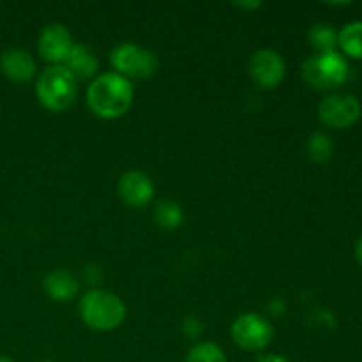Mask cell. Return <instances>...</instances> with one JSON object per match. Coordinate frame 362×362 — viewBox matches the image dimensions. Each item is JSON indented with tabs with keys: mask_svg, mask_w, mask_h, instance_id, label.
I'll use <instances>...</instances> for the list:
<instances>
[{
	"mask_svg": "<svg viewBox=\"0 0 362 362\" xmlns=\"http://www.w3.org/2000/svg\"><path fill=\"white\" fill-rule=\"evenodd\" d=\"M356 258H357V262L362 265V235L357 239V243H356Z\"/></svg>",
	"mask_w": 362,
	"mask_h": 362,
	"instance_id": "obj_22",
	"label": "cell"
},
{
	"mask_svg": "<svg viewBox=\"0 0 362 362\" xmlns=\"http://www.w3.org/2000/svg\"><path fill=\"white\" fill-rule=\"evenodd\" d=\"M202 329H204L202 327V322L194 317H187L182 324V331L186 332L189 338H198L202 332Z\"/></svg>",
	"mask_w": 362,
	"mask_h": 362,
	"instance_id": "obj_19",
	"label": "cell"
},
{
	"mask_svg": "<svg viewBox=\"0 0 362 362\" xmlns=\"http://www.w3.org/2000/svg\"><path fill=\"white\" fill-rule=\"evenodd\" d=\"M308 41H310V45L313 46L318 53L336 52V46H338V34H336L334 28H332L331 25L318 23L310 28V32H308Z\"/></svg>",
	"mask_w": 362,
	"mask_h": 362,
	"instance_id": "obj_16",
	"label": "cell"
},
{
	"mask_svg": "<svg viewBox=\"0 0 362 362\" xmlns=\"http://www.w3.org/2000/svg\"><path fill=\"white\" fill-rule=\"evenodd\" d=\"M78 81L64 66H49L35 81V95L49 112H66L74 105Z\"/></svg>",
	"mask_w": 362,
	"mask_h": 362,
	"instance_id": "obj_3",
	"label": "cell"
},
{
	"mask_svg": "<svg viewBox=\"0 0 362 362\" xmlns=\"http://www.w3.org/2000/svg\"><path fill=\"white\" fill-rule=\"evenodd\" d=\"M110 62L113 66V73L127 78H138L145 80L156 74L159 67V60L151 49H145L134 42H122L117 45L110 53Z\"/></svg>",
	"mask_w": 362,
	"mask_h": 362,
	"instance_id": "obj_5",
	"label": "cell"
},
{
	"mask_svg": "<svg viewBox=\"0 0 362 362\" xmlns=\"http://www.w3.org/2000/svg\"><path fill=\"white\" fill-rule=\"evenodd\" d=\"M184 362H226L225 350L212 341H204L194 345L187 352Z\"/></svg>",
	"mask_w": 362,
	"mask_h": 362,
	"instance_id": "obj_18",
	"label": "cell"
},
{
	"mask_svg": "<svg viewBox=\"0 0 362 362\" xmlns=\"http://www.w3.org/2000/svg\"><path fill=\"white\" fill-rule=\"evenodd\" d=\"M235 7H240V9H247V11H257L258 7H262V2H237L233 4Z\"/></svg>",
	"mask_w": 362,
	"mask_h": 362,
	"instance_id": "obj_20",
	"label": "cell"
},
{
	"mask_svg": "<svg viewBox=\"0 0 362 362\" xmlns=\"http://www.w3.org/2000/svg\"><path fill=\"white\" fill-rule=\"evenodd\" d=\"M78 310L83 324L98 332L115 331L126 318V304L122 303V299L101 288H94L85 293Z\"/></svg>",
	"mask_w": 362,
	"mask_h": 362,
	"instance_id": "obj_2",
	"label": "cell"
},
{
	"mask_svg": "<svg viewBox=\"0 0 362 362\" xmlns=\"http://www.w3.org/2000/svg\"><path fill=\"white\" fill-rule=\"evenodd\" d=\"M134 87L117 73L98 74L87 88V105L95 117L105 120L120 119L133 105Z\"/></svg>",
	"mask_w": 362,
	"mask_h": 362,
	"instance_id": "obj_1",
	"label": "cell"
},
{
	"mask_svg": "<svg viewBox=\"0 0 362 362\" xmlns=\"http://www.w3.org/2000/svg\"><path fill=\"white\" fill-rule=\"evenodd\" d=\"M300 74L308 87L315 90H332L349 80L350 67L339 52L317 53L304 60Z\"/></svg>",
	"mask_w": 362,
	"mask_h": 362,
	"instance_id": "obj_4",
	"label": "cell"
},
{
	"mask_svg": "<svg viewBox=\"0 0 362 362\" xmlns=\"http://www.w3.org/2000/svg\"><path fill=\"white\" fill-rule=\"evenodd\" d=\"M74 46L69 30L60 23H49L41 30L37 41V52L42 60L52 66H62Z\"/></svg>",
	"mask_w": 362,
	"mask_h": 362,
	"instance_id": "obj_9",
	"label": "cell"
},
{
	"mask_svg": "<svg viewBox=\"0 0 362 362\" xmlns=\"http://www.w3.org/2000/svg\"><path fill=\"white\" fill-rule=\"evenodd\" d=\"M62 66L73 74L76 81L94 78L99 69L98 57H95V53L92 52L90 48H87L85 45H74Z\"/></svg>",
	"mask_w": 362,
	"mask_h": 362,
	"instance_id": "obj_13",
	"label": "cell"
},
{
	"mask_svg": "<svg viewBox=\"0 0 362 362\" xmlns=\"http://www.w3.org/2000/svg\"><path fill=\"white\" fill-rule=\"evenodd\" d=\"M258 362H288L285 359V357H281V356H276V354H271V356H265V357H262L260 361Z\"/></svg>",
	"mask_w": 362,
	"mask_h": 362,
	"instance_id": "obj_21",
	"label": "cell"
},
{
	"mask_svg": "<svg viewBox=\"0 0 362 362\" xmlns=\"http://www.w3.org/2000/svg\"><path fill=\"white\" fill-rule=\"evenodd\" d=\"M117 189H119V197L122 198L124 204L134 209L147 207L156 193L152 179L140 170H129L124 173L119 179Z\"/></svg>",
	"mask_w": 362,
	"mask_h": 362,
	"instance_id": "obj_10",
	"label": "cell"
},
{
	"mask_svg": "<svg viewBox=\"0 0 362 362\" xmlns=\"http://www.w3.org/2000/svg\"><path fill=\"white\" fill-rule=\"evenodd\" d=\"M338 46L350 59L362 60V21H352L339 30Z\"/></svg>",
	"mask_w": 362,
	"mask_h": 362,
	"instance_id": "obj_14",
	"label": "cell"
},
{
	"mask_svg": "<svg viewBox=\"0 0 362 362\" xmlns=\"http://www.w3.org/2000/svg\"><path fill=\"white\" fill-rule=\"evenodd\" d=\"M285 60L274 49L262 48L255 52L250 59L251 80L264 90H272V88L279 87L283 78H285Z\"/></svg>",
	"mask_w": 362,
	"mask_h": 362,
	"instance_id": "obj_8",
	"label": "cell"
},
{
	"mask_svg": "<svg viewBox=\"0 0 362 362\" xmlns=\"http://www.w3.org/2000/svg\"><path fill=\"white\" fill-rule=\"evenodd\" d=\"M0 69L14 83H28L37 73V64L27 49L7 48L0 55Z\"/></svg>",
	"mask_w": 362,
	"mask_h": 362,
	"instance_id": "obj_11",
	"label": "cell"
},
{
	"mask_svg": "<svg viewBox=\"0 0 362 362\" xmlns=\"http://www.w3.org/2000/svg\"><path fill=\"white\" fill-rule=\"evenodd\" d=\"M42 286H45L46 296L52 300H57V303L73 300L80 292L78 279L69 271H64V269H55V271L48 272L45 281H42Z\"/></svg>",
	"mask_w": 362,
	"mask_h": 362,
	"instance_id": "obj_12",
	"label": "cell"
},
{
	"mask_svg": "<svg viewBox=\"0 0 362 362\" xmlns=\"http://www.w3.org/2000/svg\"><path fill=\"white\" fill-rule=\"evenodd\" d=\"M154 216L163 230H177L184 223L182 207L172 200L159 202L154 209Z\"/></svg>",
	"mask_w": 362,
	"mask_h": 362,
	"instance_id": "obj_15",
	"label": "cell"
},
{
	"mask_svg": "<svg viewBox=\"0 0 362 362\" xmlns=\"http://www.w3.org/2000/svg\"><path fill=\"white\" fill-rule=\"evenodd\" d=\"M306 151L311 161L318 163V165H324V163H327L329 159L332 158L334 145H332V140L329 134L322 133V131H315V133L308 138Z\"/></svg>",
	"mask_w": 362,
	"mask_h": 362,
	"instance_id": "obj_17",
	"label": "cell"
},
{
	"mask_svg": "<svg viewBox=\"0 0 362 362\" xmlns=\"http://www.w3.org/2000/svg\"><path fill=\"white\" fill-rule=\"evenodd\" d=\"M274 329L265 317L257 313H244L233 322L232 339L246 352H258L271 345Z\"/></svg>",
	"mask_w": 362,
	"mask_h": 362,
	"instance_id": "obj_7",
	"label": "cell"
},
{
	"mask_svg": "<svg viewBox=\"0 0 362 362\" xmlns=\"http://www.w3.org/2000/svg\"><path fill=\"white\" fill-rule=\"evenodd\" d=\"M0 362H14V361L9 359V357H0Z\"/></svg>",
	"mask_w": 362,
	"mask_h": 362,
	"instance_id": "obj_23",
	"label": "cell"
},
{
	"mask_svg": "<svg viewBox=\"0 0 362 362\" xmlns=\"http://www.w3.org/2000/svg\"><path fill=\"white\" fill-rule=\"evenodd\" d=\"M45 362H55V361H45Z\"/></svg>",
	"mask_w": 362,
	"mask_h": 362,
	"instance_id": "obj_24",
	"label": "cell"
},
{
	"mask_svg": "<svg viewBox=\"0 0 362 362\" xmlns=\"http://www.w3.org/2000/svg\"><path fill=\"white\" fill-rule=\"evenodd\" d=\"M362 115L359 99L346 92L327 95L318 105V119L331 129H349Z\"/></svg>",
	"mask_w": 362,
	"mask_h": 362,
	"instance_id": "obj_6",
	"label": "cell"
}]
</instances>
